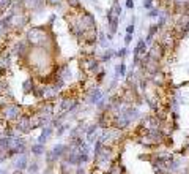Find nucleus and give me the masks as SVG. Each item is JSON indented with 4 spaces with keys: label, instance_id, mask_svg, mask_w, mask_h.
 <instances>
[{
    "label": "nucleus",
    "instance_id": "f257e3e1",
    "mask_svg": "<svg viewBox=\"0 0 189 174\" xmlns=\"http://www.w3.org/2000/svg\"><path fill=\"white\" fill-rule=\"evenodd\" d=\"M25 40L29 41L30 46L33 48H52L54 40H52V33L44 27H32L25 33Z\"/></svg>",
    "mask_w": 189,
    "mask_h": 174
},
{
    "label": "nucleus",
    "instance_id": "f03ea898",
    "mask_svg": "<svg viewBox=\"0 0 189 174\" xmlns=\"http://www.w3.org/2000/svg\"><path fill=\"white\" fill-rule=\"evenodd\" d=\"M0 116L3 120L7 122H16L18 119H21L22 116V108L18 103H7L3 108H0Z\"/></svg>",
    "mask_w": 189,
    "mask_h": 174
},
{
    "label": "nucleus",
    "instance_id": "7ed1b4c3",
    "mask_svg": "<svg viewBox=\"0 0 189 174\" xmlns=\"http://www.w3.org/2000/svg\"><path fill=\"white\" fill-rule=\"evenodd\" d=\"M77 106H79V102H77V98L73 97V95H65V97L60 98V103H58V108L63 114L74 111Z\"/></svg>",
    "mask_w": 189,
    "mask_h": 174
},
{
    "label": "nucleus",
    "instance_id": "20e7f679",
    "mask_svg": "<svg viewBox=\"0 0 189 174\" xmlns=\"http://www.w3.org/2000/svg\"><path fill=\"white\" fill-rule=\"evenodd\" d=\"M14 130L18 133H22V134H29L33 128H32V120H30V116H25L22 114L21 119L16 120V125H14Z\"/></svg>",
    "mask_w": 189,
    "mask_h": 174
},
{
    "label": "nucleus",
    "instance_id": "39448f33",
    "mask_svg": "<svg viewBox=\"0 0 189 174\" xmlns=\"http://www.w3.org/2000/svg\"><path fill=\"white\" fill-rule=\"evenodd\" d=\"M103 98H104V93L99 90V89H92V90L88 92V97H87L90 105H98Z\"/></svg>",
    "mask_w": 189,
    "mask_h": 174
},
{
    "label": "nucleus",
    "instance_id": "423d86ee",
    "mask_svg": "<svg viewBox=\"0 0 189 174\" xmlns=\"http://www.w3.org/2000/svg\"><path fill=\"white\" fill-rule=\"evenodd\" d=\"M13 166L16 168V170H25V168L29 166V157H27L25 154H19L18 158L14 160Z\"/></svg>",
    "mask_w": 189,
    "mask_h": 174
},
{
    "label": "nucleus",
    "instance_id": "0eeeda50",
    "mask_svg": "<svg viewBox=\"0 0 189 174\" xmlns=\"http://www.w3.org/2000/svg\"><path fill=\"white\" fill-rule=\"evenodd\" d=\"M54 131V128L51 125H46V127H43V130L40 133V136H38V143L40 144H46L47 143V139L51 138V134Z\"/></svg>",
    "mask_w": 189,
    "mask_h": 174
},
{
    "label": "nucleus",
    "instance_id": "6e6552de",
    "mask_svg": "<svg viewBox=\"0 0 189 174\" xmlns=\"http://www.w3.org/2000/svg\"><path fill=\"white\" fill-rule=\"evenodd\" d=\"M68 149H69V146H66V144H57V146H54L52 152L58 160V158H65V155L68 154Z\"/></svg>",
    "mask_w": 189,
    "mask_h": 174
},
{
    "label": "nucleus",
    "instance_id": "1a4fd4ad",
    "mask_svg": "<svg viewBox=\"0 0 189 174\" xmlns=\"http://www.w3.org/2000/svg\"><path fill=\"white\" fill-rule=\"evenodd\" d=\"M33 87H35V81H33V78H27V79L22 82V90H24V93H32Z\"/></svg>",
    "mask_w": 189,
    "mask_h": 174
},
{
    "label": "nucleus",
    "instance_id": "9d476101",
    "mask_svg": "<svg viewBox=\"0 0 189 174\" xmlns=\"http://www.w3.org/2000/svg\"><path fill=\"white\" fill-rule=\"evenodd\" d=\"M30 152H32L33 155H35V157H40V155H43V154H46V152H44V144H40V143L32 144Z\"/></svg>",
    "mask_w": 189,
    "mask_h": 174
},
{
    "label": "nucleus",
    "instance_id": "9b49d317",
    "mask_svg": "<svg viewBox=\"0 0 189 174\" xmlns=\"http://www.w3.org/2000/svg\"><path fill=\"white\" fill-rule=\"evenodd\" d=\"M118 21H120L118 16H114V18L109 21V33L110 35H114L117 32V29H118Z\"/></svg>",
    "mask_w": 189,
    "mask_h": 174
},
{
    "label": "nucleus",
    "instance_id": "f8f14e48",
    "mask_svg": "<svg viewBox=\"0 0 189 174\" xmlns=\"http://www.w3.org/2000/svg\"><path fill=\"white\" fill-rule=\"evenodd\" d=\"M112 57H115V51H112V49H106L104 54L101 55V59H99V60H101V62H109Z\"/></svg>",
    "mask_w": 189,
    "mask_h": 174
},
{
    "label": "nucleus",
    "instance_id": "ddd939ff",
    "mask_svg": "<svg viewBox=\"0 0 189 174\" xmlns=\"http://www.w3.org/2000/svg\"><path fill=\"white\" fill-rule=\"evenodd\" d=\"M14 0H0V11H5L8 10L10 7H13Z\"/></svg>",
    "mask_w": 189,
    "mask_h": 174
},
{
    "label": "nucleus",
    "instance_id": "4468645a",
    "mask_svg": "<svg viewBox=\"0 0 189 174\" xmlns=\"http://www.w3.org/2000/svg\"><path fill=\"white\" fill-rule=\"evenodd\" d=\"M29 171H30V174H36L38 171H40V166H38V163L36 161H32V163H29Z\"/></svg>",
    "mask_w": 189,
    "mask_h": 174
},
{
    "label": "nucleus",
    "instance_id": "2eb2a0df",
    "mask_svg": "<svg viewBox=\"0 0 189 174\" xmlns=\"http://www.w3.org/2000/svg\"><path fill=\"white\" fill-rule=\"evenodd\" d=\"M66 2H68V5H69L71 8H76V10H80L82 8V5H80L79 0H66Z\"/></svg>",
    "mask_w": 189,
    "mask_h": 174
},
{
    "label": "nucleus",
    "instance_id": "dca6fc26",
    "mask_svg": "<svg viewBox=\"0 0 189 174\" xmlns=\"http://www.w3.org/2000/svg\"><path fill=\"white\" fill-rule=\"evenodd\" d=\"M126 54H128V48H121V49H118V51L115 52V55H117V57H120V59H125Z\"/></svg>",
    "mask_w": 189,
    "mask_h": 174
},
{
    "label": "nucleus",
    "instance_id": "f3484780",
    "mask_svg": "<svg viewBox=\"0 0 189 174\" xmlns=\"http://www.w3.org/2000/svg\"><path fill=\"white\" fill-rule=\"evenodd\" d=\"M159 16H161L159 10H156V8H151V10H150V14H148V18H159Z\"/></svg>",
    "mask_w": 189,
    "mask_h": 174
},
{
    "label": "nucleus",
    "instance_id": "a211bd4d",
    "mask_svg": "<svg viewBox=\"0 0 189 174\" xmlns=\"http://www.w3.org/2000/svg\"><path fill=\"white\" fill-rule=\"evenodd\" d=\"M112 10H114V13H115V16H118V18H120V16H121V7H120V5H118V3H117V2H115V5H114V7H112Z\"/></svg>",
    "mask_w": 189,
    "mask_h": 174
},
{
    "label": "nucleus",
    "instance_id": "6ab92c4d",
    "mask_svg": "<svg viewBox=\"0 0 189 174\" xmlns=\"http://www.w3.org/2000/svg\"><path fill=\"white\" fill-rule=\"evenodd\" d=\"M57 128H58V130H57V136L60 138V136H62V134L66 131V128H68V125H63V123H62V125H58Z\"/></svg>",
    "mask_w": 189,
    "mask_h": 174
},
{
    "label": "nucleus",
    "instance_id": "aec40b11",
    "mask_svg": "<svg viewBox=\"0 0 189 174\" xmlns=\"http://www.w3.org/2000/svg\"><path fill=\"white\" fill-rule=\"evenodd\" d=\"M143 8H145V10H151L153 8V0H145V2H143Z\"/></svg>",
    "mask_w": 189,
    "mask_h": 174
},
{
    "label": "nucleus",
    "instance_id": "412c9836",
    "mask_svg": "<svg viewBox=\"0 0 189 174\" xmlns=\"http://www.w3.org/2000/svg\"><path fill=\"white\" fill-rule=\"evenodd\" d=\"M63 0H46V3L47 5H52V7H57V5H60Z\"/></svg>",
    "mask_w": 189,
    "mask_h": 174
},
{
    "label": "nucleus",
    "instance_id": "4be33fe9",
    "mask_svg": "<svg viewBox=\"0 0 189 174\" xmlns=\"http://www.w3.org/2000/svg\"><path fill=\"white\" fill-rule=\"evenodd\" d=\"M132 41V33H126V37H125V44H129Z\"/></svg>",
    "mask_w": 189,
    "mask_h": 174
},
{
    "label": "nucleus",
    "instance_id": "5701e85b",
    "mask_svg": "<svg viewBox=\"0 0 189 174\" xmlns=\"http://www.w3.org/2000/svg\"><path fill=\"white\" fill-rule=\"evenodd\" d=\"M126 33H134V24H129L126 27Z\"/></svg>",
    "mask_w": 189,
    "mask_h": 174
},
{
    "label": "nucleus",
    "instance_id": "b1692460",
    "mask_svg": "<svg viewBox=\"0 0 189 174\" xmlns=\"http://www.w3.org/2000/svg\"><path fill=\"white\" fill-rule=\"evenodd\" d=\"M126 8H134V2H132V0H126Z\"/></svg>",
    "mask_w": 189,
    "mask_h": 174
},
{
    "label": "nucleus",
    "instance_id": "393cba45",
    "mask_svg": "<svg viewBox=\"0 0 189 174\" xmlns=\"http://www.w3.org/2000/svg\"><path fill=\"white\" fill-rule=\"evenodd\" d=\"M13 174H22V170H16Z\"/></svg>",
    "mask_w": 189,
    "mask_h": 174
},
{
    "label": "nucleus",
    "instance_id": "a878e982",
    "mask_svg": "<svg viewBox=\"0 0 189 174\" xmlns=\"http://www.w3.org/2000/svg\"><path fill=\"white\" fill-rule=\"evenodd\" d=\"M76 174H84V170H80V168H79V170H77V173Z\"/></svg>",
    "mask_w": 189,
    "mask_h": 174
},
{
    "label": "nucleus",
    "instance_id": "bb28decb",
    "mask_svg": "<svg viewBox=\"0 0 189 174\" xmlns=\"http://www.w3.org/2000/svg\"><path fill=\"white\" fill-rule=\"evenodd\" d=\"M44 174H52V171H51V170H47V171L44 173Z\"/></svg>",
    "mask_w": 189,
    "mask_h": 174
},
{
    "label": "nucleus",
    "instance_id": "cd10ccee",
    "mask_svg": "<svg viewBox=\"0 0 189 174\" xmlns=\"http://www.w3.org/2000/svg\"><path fill=\"white\" fill-rule=\"evenodd\" d=\"M0 174H5V171H0Z\"/></svg>",
    "mask_w": 189,
    "mask_h": 174
},
{
    "label": "nucleus",
    "instance_id": "c85d7f7f",
    "mask_svg": "<svg viewBox=\"0 0 189 174\" xmlns=\"http://www.w3.org/2000/svg\"><path fill=\"white\" fill-rule=\"evenodd\" d=\"M115 2H117V0H115Z\"/></svg>",
    "mask_w": 189,
    "mask_h": 174
}]
</instances>
